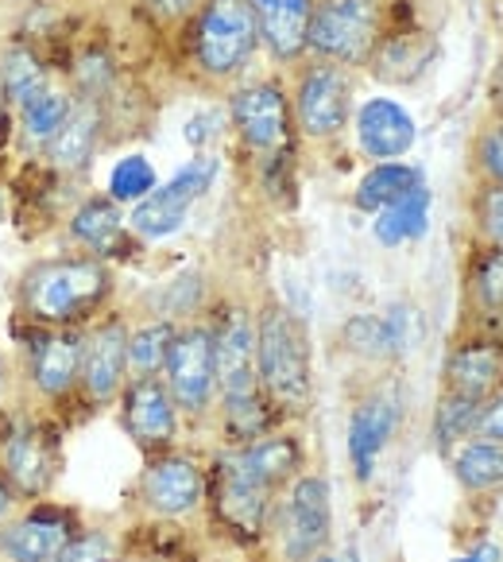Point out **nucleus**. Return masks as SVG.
Instances as JSON below:
<instances>
[{
  "instance_id": "obj_1",
  "label": "nucleus",
  "mask_w": 503,
  "mask_h": 562,
  "mask_svg": "<svg viewBox=\"0 0 503 562\" xmlns=\"http://www.w3.org/2000/svg\"><path fill=\"white\" fill-rule=\"evenodd\" d=\"M108 272L98 260H43L20 283V303L43 326H67L105 299Z\"/></svg>"
},
{
  "instance_id": "obj_2",
  "label": "nucleus",
  "mask_w": 503,
  "mask_h": 562,
  "mask_svg": "<svg viewBox=\"0 0 503 562\" xmlns=\"http://www.w3.org/2000/svg\"><path fill=\"white\" fill-rule=\"evenodd\" d=\"M256 369L272 400L287 407L310 400V338L287 306H267L256 318Z\"/></svg>"
},
{
  "instance_id": "obj_3",
  "label": "nucleus",
  "mask_w": 503,
  "mask_h": 562,
  "mask_svg": "<svg viewBox=\"0 0 503 562\" xmlns=\"http://www.w3.org/2000/svg\"><path fill=\"white\" fill-rule=\"evenodd\" d=\"M260 43V27L248 0H209L202 9L194 50L206 75L229 78L244 67Z\"/></svg>"
},
{
  "instance_id": "obj_4",
  "label": "nucleus",
  "mask_w": 503,
  "mask_h": 562,
  "mask_svg": "<svg viewBox=\"0 0 503 562\" xmlns=\"http://www.w3.org/2000/svg\"><path fill=\"white\" fill-rule=\"evenodd\" d=\"M380 43V20L371 0H322L313 4L306 47L338 63H368Z\"/></svg>"
},
{
  "instance_id": "obj_5",
  "label": "nucleus",
  "mask_w": 503,
  "mask_h": 562,
  "mask_svg": "<svg viewBox=\"0 0 503 562\" xmlns=\"http://www.w3.org/2000/svg\"><path fill=\"white\" fill-rule=\"evenodd\" d=\"M167 392H171L174 407L191 415H202L214 404L217 392V372H214V330L206 326H186L174 330V341L167 349Z\"/></svg>"
},
{
  "instance_id": "obj_6",
  "label": "nucleus",
  "mask_w": 503,
  "mask_h": 562,
  "mask_svg": "<svg viewBox=\"0 0 503 562\" xmlns=\"http://www.w3.org/2000/svg\"><path fill=\"white\" fill-rule=\"evenodd\" d=\"M214 175H217V159H209V156L191 159L171 182H163V187H156V191L148 194V199L136 202L133 217H128L133 229L148 240L179 233L182 222H186V214H191V206L209 191Z\"/></svg>"
},
{
  "instance_id": "obj_7",
  "label": "nucleus",
  "mask_w": 503,
  "mask_h": 562,
  "mask_svg": "<svg viewBox=\"0 0 503 562\" xmlns=\"http://www.w3.org/2000/svg\"><path fill=\"white\" fill-rule=\"evenodd\" d=\"M333 531V501H330V481L325 477H298L290 485L287 505H283V554L290 562H306L313 554H322Z\"/></svg>"
},
{
  "instance_id": "obj_8",
  "label": "nucleus",
  "mask_w": 503,
  "mask_h": 562,
  "mask_svg": "<svg viewBox=\"0 0 503 562\" xmlns=\"http://www.w3.org/2000/svg\"><path fill=\"white\" fill-rule=\"evenodd\" d=\"M214 372L225 400H244L260 392L256 323L244 311H229L214 330Z\"/></svg>"
},
{
  "instance_id": "obj_9",
  "label": "nucleus",
  "mask_w": 503,
  "mask_h": 562,
  "mask_svg": "<svg viewBox=\"0 0 503 562\" xmlns=\"http://www.w3.org/2000/svg\"><path fill=\"white\" fill-rule=\"evenodd\" d=\"M298 124L306 136H338L348 124L353 113V86H348L341 67H313L310 75L298 82Z\"/></svg>"
},
{
  "instance_id": "obj_10",
  "label": "nucleus",
  "mask_w": 503,
  "mask_h": 562,
  "mask_svg": "<svg viewBox=\"0 0 503 562\" xmlns=\"http://www.w3.org/2000/svg\"><path fill=\"white\" fill-rule=\"evenodd\" d=\"M128 376V330L121 323H105L82 338V372L78 381L93 404H108L124 389Z\"/></svg>"
},
{
  "instance_id": "obj_11",
  "label": "nucleus",
  "mask_w": 503,
  "mask_h": 562,
  "mask_svg": "<svg viewBox=\"0 0 503 562\" xmlns=\"http://www.w3.org/2000/svg\"><path fill=\"white\" fill-rule=\"evenodd\" d=\"M232 121H237L240 136H244L252 148L272 151L287 140V128H290L287 98H283V90L272 82L244 86V90L232 93Z\"/></svg>"
},
{
  "instance_id": "obj_12",
  "label": "nucleus",
  "mask_w": 503,
  "mask_h": 562,
  "mask_svg": "<svg viewBox=\"0 0 503 562\" xmlns=\"http://www.w3.org/2000/svg\"><path fill=\"white\" fill-rule=\"evenodd\" d=\"M202 493H206V477L191 458H159L148 465L140 481L144 505L159 516H186L198 508Z\"/></svg>"
},
{
  "instance_id": "obj_13",
  "label": "nucleus",
  "mask_w": 503,
  "mask_h": 562,
  "mask_svg": "<svg viewBox=\"0 0 503 562\" xmlns=\"http://www.w3.org/2000/svg\"><path fill=\"white\" fill-rule=\"evenodd\" d=\"M4 477L20 496H43L55 477V447L39 423H20L4 442Z\"/></svg>"
},
{
  "instance_id": "obj_14",
  "label": "nucleus",
  "mask_w": 503,
  "mask_h": 562,
  "mask_svg": "<svg viewBox=\"0 0 503 562\" xmlns=\"http://www.w3.org/2000/svg\"><path fill=\"white\" fill-rule=\"evenodd\" d=\"M124 423L140 447H167L179 430V407L159 376H136L124 396Z\"/></svg>"
},
{
  "instance_id": "obj_15",
  "label": "nucleus",
  "mask_w": 503,
  "mask_h": 562,
  "mask_svg": "<svg viewBox=\"0 0 503 562\" xmlns=\"http://www.w3.org/2000/svg\"><path fill=\"white\" fill-rule=\"evenodd\" d=\"M399 423V404L391 396H368L348 419V462H353L356 481H371L376 462L388 450Z\"/></svg>"
},
{
  "instance_id": "obj_16",
  "label": "nucleus",
  "mask_w": 503,
  "mask_h": 562,
  "mask_svg": "<svg viewBox=\"0 0 503 562\" xmlns=\"http://www.w3.org/2000/svg\"><path fill=\"white\" fill-rule=\"evenodd\" d=\"M356 136H361V148L368 151L371 159H391L407 156L414 144V121L399 101L388 98H371L361 105L356 113Z\"/></svg>"
},
{
  "instance_id": "obj_17",
  "label": "nucleus",
  "mask_w": 503,
  "mask_h": 562,
  "mask_svg": "<svg viewBox=\"0 0 503 562\" xmlns=\"http://www.w3.org/2000/svg\"><path fill=\"white\" fill-rule=\"evenodd\" d=\"M256 16L260 40L272 47L275 58H298L310 35L313 0H248Z\"/></svg>"
},
{
  "instance_id": "obj_18",
  "label": "nucleus",
  "mask_w": 503,
  "mask_h": 562,
  "mask_svg": "<svg viewBox=\"0 0 503 562\" xmlns=\"http://www.w3.org/2000/svg\"><path fill=\"white\" fill-rule=\"evenodd\" d=\"M70 543V524L62 516L35 513L0 531V554L9 562H58Z\"/></svg>"
},
{
  "instance_id": "obj_19",
  "label": "nucleus",
  "mask_w": 503,
  "mask_h": 562,
  "mask_svg": "<svg viewBox=\"0 0 503 562\" xmlns=\"http://www.w3.org/2000/svg\"><path fill=\"white\" fill-rule=\"evenodd\" d=\"M446 381L449 392L488 400L503 384V346H495V341H472V346L454 349L446 361Z\"/></svg>"
},
{
  "instance_id": "obj_20",
  "label": "nucleus",
  "mask_w": 503,
  "mask_h": 562,
  "mask_svg": "<svg viewBox=\"0 0 503 562\" xmlns=\"http://www.w3.org/2000/svg\"><path fill=\"white\" fill-rule=\"evenodd\" d=\"M78 372H82V338L70 330L47 334L32 349V381L43 396H62L75 389Z\"/></svg>"
},
{
  "instance_id": "obj_21",
  "label": "nucleus",
  "mask_w": 503,
  "mask_h": 562,
  "mask_svg": "<svg viewBox=\"0 0 503 562\" xmlns=\"http://www.w3.org/2000/svg\"><path fill=\"white\" fill-rule=\"evenodd\" d=\"M267 496H272V488L256 485L248 473H240L232 458L225 462L217 508H221L229 528H237L240 536H248V539L260 536V531H264V520H267Z\"/></svg>"
},
{
  "instance_id": "obj_22",
  "label": "nucleus",
  "mask_w": 503,
  "mask_h": 562,
  "mask_svg": "<svg viewBox=\"0 0 503 562\" xmlns=\"http://www.w3.org/2000/svg\"><path fill=\"white\" fill-rule=\"evenodd\" d=\"M232 462H237L240 473H248V477L256 481V485L279 488L283 481L295 477L298 462H302V450L287 435H272V439H256L252 447H244Z\"/></svg>"
},
{
  "instance_id": "obj_23",
  "label": "nucleus",
  "mask_w": 503,
  "mask_h": 562,
  "mask_svg": "<svg viewBox=\"0 0 503 562\" xmlns=\"http://www.w3.org/2000/svg\"><path fill=\"white\" fill-rule=\"evenodd\" d=\"M430 58H434V40L426 32L391 35V40L376 43V50H371L376 75L388 78V82H414L430 67Z\"/></svg>"
},
{
  "instance_id": "obj_24",
  "label": "nucleus",
  "mask_w": 503,
  "mask_h": 562,
  "mask_svg": "<svg viewBox=\"0 0 503 562\" xmlns=\"http://www.w3.org/2000/svg\"><path fill=\"white\" fill-rule=\"evenodd\" d=\"M426 222H430V191L419 182L403 199H396L391 206H384L380 214H376V240L396 248V245H403V240L422 237Z\"/></svg>"
},
{
  "instance_id": "obj_25",
  "label": "nucleus",
  "mask_w": 503,
  "mask_h": 562,
  "mask_svg": "<svg viewBox=\"0 0 503 562\" xmlns=\"http://www.w3.org/2000/svg\"><path fill=\"white\" fill-rule=\"evenodd\" d=\"M0 93L9 101H16L20 109L32 105L35 98L47 93V70L35 58L32 47L24 43H12L4 55H0Z\"/></svg>"
},
{
  "instance_id": "obj_26",
  "label": "nucleus",
  "mask_w": 503,
  "mask_h": 562,
  "mask_svg": "<svg viewBox=\"0 0 503 562\" xmlns=\"http://www.w3.org/2000/svg\"><path fill=\"white\" fill-rule=\"evenodd\" d=\"M454 477L469 493H484V488L503 485V447L484 439L461 442L454 454Z\"/></svg>"
},
{
  "instance_id": "obj_27",
  "label": "nucleus",
  "mask_w": 503,
  "mask_h": 562,
  "mask_svg": "<svg viewBox=\"0 0 503 562\" xmlns=\"http://www.w3.org/2000/svg\"><path fill=\"white\" fill-rule=\"evenodd\" d=\"M422 175L407 164H380L371 167L368 175L356 187V206L368 210V214H380L384 206H391L396 199H403L411 187H419Z\"/></svg>"
},
{
  "instance_id": "obj_28",
  "label": "nucleus",
  "mask_w": 503,
  "mask_h": 562,
  "mask_svg": "<svg viewBox=\"0 0 503 562\" xmlns=\"http://www.w3.org/2000/svg\"><path fill=\"white\" fill-rule=\"evenodd\" d=\"M93 144H98V109L82 105L70 113V121L50 140V159L58 167H82L93 156Z\"/></svg>"
},
{
  "instance_id": "obj_29",
  "label": "nucleus",
  "mask_w": 503,
  "mask_h": 562,
  "mask_svg": "<svg viewBox=\"0 0 503 562\" xmlns=\"http://www.w3.org/2000/svg\"><path fill=\"white\" fill-rule=\"evenodd\" d=\"M477 412L480 400L477 396H461V392H446L442 404L434 412V439L442 450L461 447V439H472V427H477Z\"/></svg>"
},
{
  "instance_id": "obj_30",
  "label": "nucleus",
  "mask_w": 503,
  "mask_h": 562,
  "mask_svg": "<svg viewBox=\"0 0 503 562\" xmlns=\"http://www.w3.org/2000/svg\"><path fill=\"white\" fill-rule=\"evenodd\" d=\"M171 341H174L171 323H151V326H140L136 334H128V372H136V376H156V372L163 369Z\"/></svg>"
},
{
  "instance_id": "obj_31",
  "label": "nucleus",
  "mask_w": 503,
  "mask_h": 562,
  "mask_svg": "<svg viewBox=\"0 0 503 562\" xmlns=\"http://www.w3.org/2000/svg\"><path fill=\"white\" fill-rule=\"evenodd\" d=\"M121 225H124L121 210H116V202H108V199L85 202V206L70 217V233L90 248H108L116 237H121Z\"/></svg>"
},
{
  "instance_id": "obj_32",
  "label": "nucleus",
  "mask_w": 503,
  "mask_h": 562,
  "mask_svg": "<svg viewBox=\"0 0 503 562\" xmlns=\"http://www.w3.org/2000/svg\"><path fill=\"white\" fill-rule=\"evenodd\" d=\"M70 113H75V105L67 101V93H55L47 90L43 98H35L32 105H24V128L32 140H43L50 144L58 136V128L70 121Z\"/></svg>"
},
{
  "instance_id": "obj_33",
  "label": "nucleus",
  "mask_w": 503,
  "mask_h": 562,
  "mask_svg": "<svg viewBox=\"0 0 503 562\" xmlns=\"http://www.w3.org/2000/svg\"><path fill=\"white\" fill-rule=\"evenodd\" d=\"M156 191V167L144 156H124L108 175V194L113 202H140Z\"/></svg>"
},
{
  "instance_id": "obj_34",
  "label": "nucleus",
  "mask_w": 503,
  "mask_h": 562,
  "mask_svg": "<svg viewBox=\"0 0 503 562\" xmlns=\"http://www.w3.org/2000/svg\"><path fill=\"white\" fill-rule=\"evenodd\" d=\"M345 346L361 357H391L384 315H353L345 323Z\"/></svg>"
},
{
  "instance_id": "obj_35",
  "label": "nucleus",
  "mask_w": 503,
  "mask_h": 562,
  "mask_svg": "<svg viewBox=\"0 0 503 562\" xmlns=\"http://www.w3.org/2000/svg\"><path fill=\"white\" fill-rule=\"evenodd\" d=\"M472 291H477L484 311H503V248H492V252L477 265Z\"/></svg>"
},
{
  "instance_id": "obj_36",
  "label": "nucleus",
  "mask_w": 503,
  "mask_h": 562,
  "mask_svg": "<svg viewBox=\"0 0 503 562\" xmlns=\"http://www.w3.org/2000/svg\"><path fill=\"white\" fill-rule=\"evenodd\" d=\"M225 412H229V427L232 435H240V439H260L264 435V400L256 396H244V400H225Z\"/></svg>"
},
{
  "instance_id": "obj_37",
  "label": "nucleus",
  "mask_w": 503,
  "mask_h": 562,
  "mask_svg": "<svg viewBox=\"0 0 503 562\" xmlns=\"http://www.w3.org/2000/svg\"><path fill=\"white\" fill-rule=\"evenodd\" d=\"M477 217L484 237L492 240L495 248H503V187H488L477 202Z\"/></svg>"
},
{
  "instance_id": "obj_38",
  "label": "nucleus",
  "mask_w": 503,
  "mask_h": 562,
  "mask_svg": "<svg viewBox=\"0 0 503 562\" xmlns=\"http://www.w3.org/2000/svg\"><path fill=\"white\" fill-rule=\"evenodd\" d=\"M472 439L500 442L503 447V392H492L488 400H480L477 427H472Z\"/></svg>"
},
{
  "instance_id": "obj_39",
  "label": "nucleus",
  "mask_w": 503,
  "mask_h": 562,
  "mask_svg": "<svg viewBox=\"0 0 503 562\" xmlns=\"http://www.w3.org/2000/svg\"><path fill=\"white\" fill-rule=\"evenodd\" d=\"M58 562H113V543L98 531L82 536L78 543H67V551L58 554Z\"/></svg>"
},
{
  "instance_id": "obj_40",
  "label": "nucleus",
  "mask_w": 503,
  "mask_h": 562,
  "mask_svg": "<svg viewBox=\"0 0 503 562\" xmlns=\"http://www.w3.org/2000/svg\"><path fill=\"white\" fill-rule=\"evenodd\" d=\"M480 167H484L495 187H503V121L492 124V128L480 136Z\"/></svg>"
},
{
  "instance_id": "obj_41",
  "label": "nucleus",
  "mask_w": 503,
  "mask_h": 562,
  "mask_svg": "<svg viewBox=\"0 0 503 562\" xmlns=\"http://www.w3.org/2000/svg\"><path fill=\"white\" fill-rule=\"evenodd\" d=\"M198 0H156V9L163 12V16H182V12H191Z\"/></svg>"
},
{
  "instance_id": "obj_42",
  "label": "nucleus",
  "mask_w": 503,
  "mask_h": 562,
  "mask_svg": "<svg viewBox=\"0 0 503 562\" xmlns=\"http://www.w3.org/2000/svg\"><path fill=\"white\" fill-rule=\"evenodd\" d=\"M488 98H492V105L503 113V58H500V67H495L492 82H488Z\"/></svg>"
},
{
  "instance_id": "obj_43",
  "label": "nucleus",
  "mask_w": 503,
  "mask_h": 562,
  "mask_svg": "<svg viewBox=\"0 0 503 562\" xmlns=\"http://www.w3.org/2000/svg\"><path fill=\"white\" fill-rule=\"evenodd\" d=\"M9 508H12V488L0 481V520H4V513H9Z\"/></svg>"
},
{
  "instance_id": "obj_44",
  "label": "nucleus",
  "mask_w": 503,
  "mask_h": 562,
  "mask_svg": "<svg viewBox=\"0 0 503 562\" xmlns=\"http://www.w3.org/2000/svg\"><path fill=\"white\" fill-rule=\"evenodd\" d=\"M449 562H477V554H457V559H449Z\"/></svg>"
},
{
  "instance_id": "obj_45",
  "label": "nucleus",
  "mask_w": 503,
  "mask_h": 562,
  "mask_svg": "<svg viewBox=\"0 0 503 562\" xmlns=\"http://www.w3.org/2000/svg\"><path fill=\"white\" fill-rule=\"evenodd\" d=\"M306 562H338V559H330V554H313V559H306Z\"/></svg>"
},
{
  "instance_id": "obj_46",
  "label": "nucleus",
  "mask_w": 503,
  "mask_h": 562,
  "mask_svg": "<svg viewBox=\"0 0 503 562\" xmlns=\"http://www.w3.org/2000/svg\"><path fill=\"white\" fill-rule=\"evenodd\" d=\"M0 392H4V369H0Z\"/></svg>"
}]
</instances>
